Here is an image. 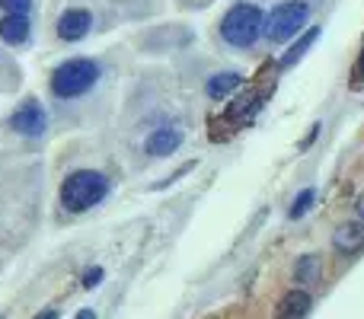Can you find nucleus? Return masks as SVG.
Returning <instances> with one entry per match:
<instances>
[{"label":"nucleus","mask_w":364,"mask_h":319,"mask_svg":"<svg viewBox=\"0 0 364 319\" xmlns=\"http://www.w3.org/2000/svg\"><path fill=\"white\" fill-rule=\"evenodd\" d=\"M265 32V16L256 4H237L220 19V36L233 48H252Z\"/></svg>","instance_id":"1"},{"label":"nucleus","mask_w":364,"mask_h":319,"mask_svg":"<svg viewBox=\"0 0 364 319\" xmlns=\"http://www.w3.org/2000/svg\"><path fill=\"white\" fill-rule=\"evenodd\" d=\"M109 195V179L96 169H77L61 182V205L68 211H87Z\"/></svg>","instance_id":"2"},{"label":"nucleus","mask_w":364,"mask_h":319,"mask_svg":"<svg viewBox=\"0 0 364 319\" xmlns=\"http://www.w3.org/2000/svg\"><path fill=\"white\" fill-rule=\"evenodd\" d=\"M100 80V67L90 58H74V61H64L61 67L51 74V93L58 99H77V96L90 93Z\"/></svg>","instance_id":"3"},{"label":"nucleus","mask_w":364,"mask_h":319,"mask_svg":"<svg viewBox=\"0 0 364 319\" xmlns=\"http://www.w3.org/2000/svg\"><path fill=\"white\" fill-rule=\"evenodd\" d=\"M307 19H310L307 0H284V4H278L275 10L269 13V19H265V36H269V42L282 45V42H288V38L301 36Z\"/></svg>","instance_id":"4"},{"label":"nucleus","mask_w":364,"mask_h":319,"mask_svg":"<svg viewBox=\"0 0 364 319\" xmlns=\"http://www.w3.org/2000/svg\"><path fill=\"white\" fill-rule=\"evenodd\" d=\"M45 125H48V115H45V109L38 106L36 99H26L23 106L10 115V128L16 134H23V138H38V134L45 131Z\"/></svg>","instance_id":"5"},{"label":"nucleus","mask_w":364,"mask_h":319,"mask_svg":"<svg viewBox=\"0 0 364 319\" xmlns=\"http://www.w3.org/2000/svg\"><path fill=\"white\" fill-rule=\"evenodd\" d=\"M314 297L307 288H291L288 294H282V301L275 303V319H307Z\"/></svg>","instance_id":"6"},{"label":"nucleus","mask_w":364,"mask_h":319,"mask_svg":"<svg viewBox=\"0 0 364 319\" xmlns=\"http://www.w3.org/2000/svg\"><path fill=\"white\" fill-rule=\"evenodd\" d=\"M333 246L342 256H355V252L364 249V220H348V224H339L333 233Z\"/></svg>","instance_id":"7"},{"label":"nucleus","mask_w":364,"mask_h":319,"mask_svg":"<svg viewBox=\"0 0 364 319\" xmlns=\"http://www.w3.org/2000/svg\"><path fill=\"white\" fill-rule=\"evenodd\" d=\"M90 26H93L90 10H68V13H61V19H58V36H61L64 42H80V38L90 32Z\"/></svg>","instance_id":"8"},{"label":"nucleus","mask_w":364,"mask_h":319,"mask_svg":"<svg viewBox=\"0 0 364 319\" xmlns=\"http://www.w3.org/2000/svg\"><path fill=\"white\" fill-rule=\"evenodd\" d=\"M179 144H182L179 128H157V131L147 138L144 151L151 153V157H170L173 151H179Z\"/></svg>","instance_id":"9"},{"label":"nucleus","mask_w":364,"mask_h":319,"mask_svg":"<svg viewBox=\"0 0 364 319\" xmlns=\"http://www.w3.org/2000/svg\"><path fill=\"white\" fill-rule=\"evenodd\" d=\"M320 271H323V259L316 252H307L294 262V284L297 288H310V284L320 281Z\"/></svg>","instance_id":"10"},{"label":"nucleus","mask_w":364,"mask_h":319,"mask_svg":"<svg viewBox=\"0 0 364 319\" xmlns=\"http://www.w3.org/2000/svg\"><path fill=\"white\" fill-rule=\"evenodd\" d=\"M0 38L10 45H23L29 38V16H16V13H6L0 19Z\"/></svg>","instance_id":"11"},{"label":"nucleus","mask_w":364,"mask_h":319,"mask_svg":"<svg viewBox=\"0 0 364 319\" xmlns=\"http://www.w3.org/2000/svg\"><path fill=\"white\" fill-rule=\"evenodd\" d=\"M240 83H243V77H240L237 70H224V74H214L211 80L205 83V93L211 96V99H227Z\"/></svg>","instance_id":"12"},{"label":"nucleus","mask_w":364,"mask_h":319,"mask_svg":"<svg viewBox=\"0 0 364 319\" xmlns=\"http://www.w3.org/2000/svg\"><path fill=\"white\" fill-rule=\"evenodd\" d=\"M316 36H320V29H316V26H314V29H307V32H304V38H301V42H294V45H291V51L282 58V67H291V64H297V61H301V58L307 55V48H310V45L316 42Z\"/></svg>","instance_id":"13"},{"label":"nucleus","mask_w":364,"mask_h":319,"mask_svg":"<svg viewBox=\"0 0 364 319\" xmlns=\"http://www.w3.org/2000/svg\"><path fill=\"white\" fill-rule=\"evenodd\" d=\"M314 201H316V192H314V188H304V192L294 198V205H291V211H288V214H291V220L304 217V214H307L310 207H314Z\"/></svg>","instance_id":"14"},{"label":"nucleus","mask_w":364,"mask_h":319,"mask_svg":"<svg viewBox=\"0 0 364 319\" xmlns=\"http://www.w3.org/2000/svg\"><path fill=\"white\" fill-rule=\"evenodd\" d=\"M0 6H4L6 13H16V16H26V13L32 10V0H0Z\"/></svg>","instance_id":"15"},{"label":"nucleus","mask_w":364,"mask_h":319,"mask_svg":"<svg viewBox=\"0 0 364 319\" xmlns=\"http://www.w3.org/2000/svg\"><path fill=\"white\" fill-rule=\"evenodd\" d=\"M100 281H102V269H90L87 275H83V288H96Z\"/></svg>","instance_id":"16"},{"label":"nucleus","mask_w":364,"mask_h":319,"mask_svg":"<svg viewBox=\"0 0 364 319\" xmlns=\"http://www.w3.org/2000/svg\"><path fill=\"white\" fill-rule=\"evenodd\" d=\"M355 214H358V220H364V192L355 198Z\"/></svg>","instance_id":"17"},{"label":"nucleus","mask_w":364,"mask_h":319,"mask_svg":"<svg viewBox=\"0 0 364 319\" xmlns=\"http://www.w3.org/2000/svg\"><path fill=\"white\" fill-rule=\"evenodd\" d=\"M74 319H96V313H93V310H80Z\"/></svg>","instance_id":"18"},{"label":"nucleus","mask_w":364,"mask_h":319,"mask_svg":"<svg viewBox=\"0 0 364 319\" xmlns=\"http://www.w3.org/2000/svg\"><path fill=\"white\" fill-rule=\"evenodd\" d=\"M36 319H58V310H45V313H38Z\"/></svg>","instance_id":"19"}]
</instances>
